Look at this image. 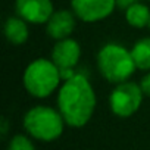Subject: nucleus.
<instances>
[{
  "mask_svg": "<svg viewBox=\"0 0 150 150\" xmlns=\"http://www.w3.org/2000/svg\"><path fill=\"white\" fill-rule=\"evenodd\" d=\"M97 68L102 77L113 84L127 81L137 69L131 52L115 43H109L100 49L97 54Z\"/></svg>",
  "mask_w": 150,
  "mask_h": 150,
  "instance_id": "f03ea898",
  "label": "nucleus"
},
{
  "mask_svg": "<svg viewBox=\"0 0 150 150\" xmlns=\"http://www.w3.org/2000/svg\"><path fill=\"white\" fill-rule=\"evenodd\" d=\"M46 31L47 34L54 40H63L68 38L72 31L75 30V18L69 11H57L53 12L50 19L46 22Z\"/></svg>",
  "mask_w": 150,
  "mask_h": 150,
  "instance_id": "1a4fd4ad",
  "label": "nucleus"
},
{
  "mask_svg": "<svg viewBox=\"0 0 150 150\" xmlns=\"http://www.w3.org/2000/svg\"><path fill=\"white\" fill-rule=\"evenodd\" d=\"M131 54L138 69L150 71V37L138 40L131 49Z\"/></svg>",
  "mask_w": 150,
  "mask_h": 150,
  "instance_id": "f8f14e48",
  "label": "nucleus"
},
{
  "mask_svg": "<svg viewBox=\"0 0 150 150\" xmlns=\"http://www.w3.org/2000/svg\"><path fill=\"white\" fill-rule=\"evenodd\" d=\"M125 19L131 27L143 28L150 22V9L143 3H134L128 9H125Z\"/></svg>",
  "mask_w": 150,
  "mask_h": 150,
  "instance_id": "9b49d317",
  "label": "nucleus"
},
{
  "mask_svg": "<svg viewBox=\"0 0 150 150\" xmlns=\"http://www.w3.org/2000/svg\"><path fill=\"white\" fill-rule=\"evenodd\" d=\"M16 13L27 22L44 24L53 15L52 0H16Z\"/></svg>",
  "mask_w": 150,
  "mask_h": 150,
  "instance_id": "6e6552de",
  "label": "nucleus"
},
{
  "mask_svg": "<svg viewBox=\"0 0 150 150\" xmlns=\"http://www.w3.org/2000/svg\"><path fill=\"white\" fill-rule=\"evenodd\" d=\"M75 16L84 22H97L108 18L115 6L116 0H71Z\"/></svg>",
  "mask_w": 150,
  "mask_h": 150,
  "instance_id": "423d86ee",
  "label": "nucleus"
},
{
  "mask_svg": "<svg viewBox=\"0 0 150 150\" xmlns=\"http://www.w3.org/2000/svg\"><path fill=\"white\" fill-rule=\"evenodd\" d=\"M137 2H138V0H116V6L125 11V9H128L131 5H134Z\"/></svg>",
  "mask_w": 150,
  "mask_h": 150,
  "instance_id": "2eb2a0df",
  "label": "nucleus"
},
{
  "mask_svg": "<svg viewBox=\"0 0 150 150\" xmlns=\"http://www.w3.org/2000/svg\"><path fill=\"white\" fill-rule=\"evenodd\" d=\"M57 108L66 125L72 128L84 127L96 109V94L86 75L75 74L65 80L57 94Z\"/></svg>",
  "mask_w": 150,
  "mask_h": 150,
  "instance_id": "f257e3e1",
  "label": "nucleus"
},
{
  "mask_svg": "<svg viewBox=\"0 0 150 150\" xmlns=\"http://www.w3.org/2000/svg\"><path fill=\"white\" fill-rule=\"evenodd\" d=\"M140 87H141V90H143V94L150 97V72H149L147 75H144V77L141 78V81H140Z\"/></svg>",
  "mask_w": 150,
  "mask_h": 150,
  "instance_id": "4468645a",
  "label": "nucleus"
},
{
  "mask_svg": "<svg viewBox=\"0 0 150 150\" xmlns=\"http://www.w3.org/2000/svg\"><path fill=\"white\" fill-rule=\"evenodd\" d=\"M65 124L62 113L49 106H34L24 116V128L30 137L44 143L57 140Z\"/></svg>",
  "mask_w": 150,
  "mask_h": 150,
  "instance_id": "7ed1b4c3",
  "label": "nucleus"
},
{
  "mask_svg": "<svg viewBox=\"0 0 150 150\" xmlns=\"http://www.w3.org/2000/svg\"><path fill=\"white\" fill-rule=\"evenodd\" d=\"M6 150H35V146L30 137L24 134H16L11 138Z\"/></svg>",
  "mask_w": 150,
  "mask_h": 150,
  "instance_id": "ddd939ff",
  "label": "nucleus"
},
{
  "mask_svg": "<svg viewBox=\"0 0 150 150\" xmlns=\"http://www.w3.org/2000/svg\"><path fill=\"white\" fill-rule=\"evenodd\" d=\"M8 134V121H6V118H3L2 119V135L5 137Z\"/></svg>",
  "mask_w": 150,
  "mask_h": 150,
  "instance_id": "dca6fc26",
  "label": "nucleus"
},
{
  "mask_svg": "<svg viewBox=\"0 0 150 150\" xmlns=\"http://www.w3.org/2000/svg\"><path fill=\"white\" fill-rule=\"evenodd\" d=\"M149 27H150V22H149Z\"/></svg>",
  "mask_w": 150,
  "mask_h": 150,
  "instance_id": "f3484780",
  "label": "nucleus"
},
{
  "mask_svg": "<svg viewBox=\"0 0 150 150\" xmlns=\"http://www.w3.org/2000/svg\"><path fill=\"white\" fill-rule=\"evenodd\" d=\"M143 96L144 94H143L140 84L124 81L113 88V91L109 97L110 110L113 112V115H116L119 118L132 116L140 109Z\"/></svg>",
  "mask_w": 150,
  "mask_h": 150,
  "instance_id": "39448f33",
  "label": "nucleus"
},
{
  "mask_svg": "<svg viewBox=\"0 0 150 150\" xmlns=\"http://www.w3.org/2000/svg\"><path fill=\"white\" fill-rule=\"evenodd\" d=\"M81 56V47L78 41H75L72 38H63L57 40L52 50V60L54 65L59 68V71H74V68L77 66L80 62Z\"/></svg>",
  "mask_w": 150,
  "mask_h": 150,
  "instance_id": "0eeeda50",
  "label": "nucleus"
},
{
  "mask_svg": "<svg viewBox=\"0 0 150 150\" xmlns=\"http://www.w3.org/2000/svg\"><path fill=\"white\" fill-rule=\"evenodd\" d=\"M24 87L25 90L37 99H44L50 96L62 80L60 71L53 60L35 59L31 62L24 72Z\"/></svg>",
  "mask_w": 150,
  "mask_h": 150,
  "instance_id": "20e7f679",
  "label": "nucleus"
},
{
  "mask_svg": "<svg viewBox=\"0 0 150 150\" xmlns=\"http://www.w3.org/2000/svg\"><path fill=\"white\" fill-rule=\"evenodd\" d=\"M5 35L12 44H22L28 38V27L27 21L22 18H9L5 24Z\"/></svg>",
  "mask_w": 150,
  "mask_h": 150,
  "instance_id": "9d476101",
  "label": "nucleus"
}]
</instances>
